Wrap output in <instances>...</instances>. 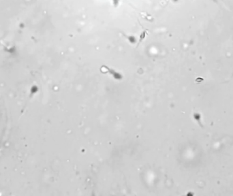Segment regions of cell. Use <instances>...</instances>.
I'll use <instances>...</instances> for the list:
<instances>
[{
    "mask_svg": "<svg viewBox=\"0 0 233 196\" xmlns=\"http://www.w3.org/2000/svg\"><path fill=\"white\" fill-rule=\"evenodd\" d=\"M121 35H122L127 40H128L131 44H137L138 40H137V37L134 36V35H128V34L125 33L124 32H121Z\"/></svg>",
    "mask_w": 233,
    "mask_h": 196,
    "instance_id": "3",
    "label": "cell"
},
{
    "mask_svg": "<svg viewBox=\"0 0 233 196\" xmlns=\"http://www.w3.org/2000/svg\"><path fill=\"white\" fill-rule=\"evenodd\" d=\"M120 0H112V4L114 8H117L119 6Z\"/></svg>",
    "mask_w": 233,
    "mask_h": 196,
    "instance_id": "5",
    "label": "cell"
},
{
    "mask_svg": "<svg viewBox=\"0 0 233 196\" xmlns=\"http://www.w3.org/2000/svg\"><path fill=\"white\" fill-rule=\"evenodd\" d=\"M193 118L198 123V125H199V127H200L201 128H204V125L202 123V115L200 112H195L193 113Z\"/></svg>",
    "mask_w": 233,
    "mask_h": 196,
    "instance_id": "4",
    "label": "cell"
},
{
    "mask_svg": "<svg viewBox=\"0 0 233 196\" xmlns=\"http://www.w3.org/2000/svg\"><path fill=\"white\" fill-rule=\"evenodd\" d=\"M100 71L101 72H102L104 74H109L111 75L114 79L116 80H120L123 78V75L121 74V73L117 72L116 70H115L113 68L108 67V66H105V65H103L102 66V67L100 68Z\"/></svg>",
    "mask_w": 233,
    "mask_h": 196,
    "instance_id": "1",
    "label": "cell"
},
{
    "mask_svg": "<svg viewBox=\"0 0 233 196\" xmlns=\"http://www.w3.org/2000/svg\"><path fill=\"white\" fill-rule=\"evenodd\" d=\"M148 31H149L148 29L143 28V31H141V33H140V35H139V40H138V42L137 44V46H136V48H137L138 47H139V46H140V44L143 42V41L144 40L145 38H146L147 35V33H148Z\"/></svg>",
    "mask_w": 233,
    "mask_h": 196,
    "instance_id": "2",
    "label": "cell"
}]
</instances>
